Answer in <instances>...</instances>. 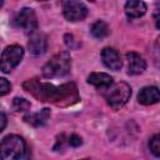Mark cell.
Wrapping results in <instances>:
<instances>
[{
  "label": "cell",
  "instance_id": "1",
  "mask_svg": "<svg viewBox=\"0 0 160 160\" xmlns=\"http://www.w3.org/2000/svg\"><path fill=\"white\" fill-rule=\"evenodd\" d=\"M1 160H30L31 152L26 141L19 135H8L0 146Z\"/></svg>",
  "mask_w": 160,
  "mask_h": 160
},
{
  "label": "cell",
  "instance_id": "2",
  "mask_svg": "<svg viewBox=\"0 0 160 160\" xmlns=\"http://www.w3.org/2000/svg\"><path fill=\"white\" fill-rule=\"evenodd\" d=\"M71 58L68 51H61L54 55L42 68V76L46 79L61 78L70 71Z\"/></svg>",
  "mask_w": 160,
  "mask_h": 160
},
{
  "label": "cell",
  "instance_id": "3",
  "mask_svg": "<svg viewBox=\"0 0 160 160\" xmlns=\"http://www.w3.org/2000/svg\"><path fill=\"white\" fill-rule=\"evenodd\" d=\"M131 96V88L126 82L112 84L109 89L104 91V98L110 108L114 110L121 109Z\"/></svg>",
  "mask_w": 160,
  "mask_h": 160
},
{
  "label": "cell",
  "instance_id": "4",
  "mask_svg": "<svg viewBox=\"0 0 160 160\" xmlns=\"http://www.w3.org/2000/svg\"><path fill=\"white\" fill-rule=\"evenodd\" d=\"M12 24L18 29H22L28 34H34L38 30V21H36V15L32 9L30 8H24L21 9L14 18Z\"/></svg>",
  "mask_w": 160,
  "mask_h": 160
},
{
  "label": "cell",
  "instance_id": "5",
  "mask_svg": "<svg viewBox=\"0 0 160 160\" xmlns=\"http://www.w3.org/2000/svg\"><path fill=\"white\" fill-rule=\"evenodd\" d=\"M24 56V49L20 45H10L5 48L1 54V70L2 72H10L15 66L19 65Z\"/></svg>",
  "mask_w": 160,
  "mask_h": 160
},
{
  "label": "cell",
  "instance_id": "6",
  "mask_svg": "<svg viewBox=\"0 0 160 160\" xmlns=\"http://www.w3.org/2000/svg\"><path fill=\"white\" fill-rule=\"evenodd\" d=\"M62 12L69 21H80L86 18L88 8L80 1H65L62 5Z\"/></svg>",
  "mask_w": 160,
  "mask_h": 160
},
{
  "label": "cell",
  "instance_id": "7",
  "mask_svg": "<svg viewBox=\"0 0 160 160\" xmlns=\"http://www.w3.org/2000/svg\"><path fill=\"white\" fill-rule=\"evenodd\" d=\"M100 58H101L102 64H104L106 68H109L110 70L118 71V70H120L121 66H122L121 58H120L119 52H118L114 48H104V49L101 50Z\"/></svg>",
  "mask_w": 160,
  "mask_h": 160
},
{
  "label": "cell",
  "instance_id": "8",
  "mask_svg": "<svg viewBox=\"0 0 160 160\" xmlns=\"http://www.w3.org/2000/svg\"><path fill=\"white\" fill-rule=\"evenodd\" d=\"M126 60H128V74L129 75H139L144 72V70L146 69L145 60L138 52H134V51L128 52Z\"/></svg>",
  "mask_w": 160,
  "mask_h": 160
},
{
  "label": "cell",
  "instance_id": "9",
  "mask_svg": "<svg viewBox=\"0 0 160 160\" xmlns=\"http://www.w3.org/2000/svg\"><path fill=\"white\" fill-rule=\"evenodd\" d=\"M138 101L142 105H152L160 101V89L156 86H144L138 94Z\"/></svg>",
  "mask_w": 160,
  "mask_h": 160
},
{
  "label": "cell",
  "instance_id": "10",
  "mask_svg": "<svg viewBox=\"0 0 160 160\" xmlns=\"http://www.w3.org/2000/svg\"><path fill=\"white\" fill-rule=\"evenodd\" d=\"M28 48L30 54L32 55H40L44 54L46 48H48V42H46V38L44 34H40L38 31H35L34 34L30 35L29 42H28Z\"/></svg>",
  "mask_w": 160,
  "mask_h": 160
},
{
  "label": "cell",
  "instance_id": "11",
  "mask_svg": "<svg viewBox=\"0 0 160 160\" xmlns=\"http://www.w3.org/2000/svg\"><path fill=\"white\" fill-rule=\"evenodd\" d=\"M88 82L94 85L99 90H104V91L114 84L112 78L109 74H105V72H91L88 76Z\"/></svg>",
  "mask_w": 160,
  "mask_h": 160
},
{
  "label": "cell",
  "instance_id": "12",
  "mask_svg": "<svg viewBox=\"0 0 160 160\" xmlns=\"http://www.w3.org/2000/svg\"><path fill=\"white\" fill-rule=\"evenodd\" d=\"M146 12V4L139 0H130L125 4V14L130 19H138Z\"/></svg>",
  "mask_w": 160,
  "mask_h": 160
},
{
  "label": "cell",
  "instance_id": "13",
  "mask_svg": "<svg viewBox=\"0 0 160 160\" xmlns=\"http://www.w3.org/2000/svg\"><path fill=\"white\" fill-rule=\"evenodd\" d=\"M49 118H50V110L45 108V109H42V110L38 111V112H34L31 115L25 116L24 119H25V121L28 124H30L32 126H42V125H45L48 122Z\"/></svg>",
  "mask_w": 160,
  "mask_h": 160
},
{
  "label": "cell",
  "instance_id": "14",
  "mask_svg": "<svg viewBox=\"0 0 160 160\" xmlns=\"http://www.w3.org/2000/svg\"><path fill=\"white\" fill-rule=\"evenodd\" d=\"M90 32H91V35H92L94 38L101 40V39H104V38H106V36L109 35L110 30H109V26H108V24H106L105 21L98 20V21H95V22L90 26Z\"/></svg>",
  "mask_w": 160,
  "mask_h": 160
},
{
  "label": "cell",
  "instance_id": "15",
  "mask_svg": "<svg viewBox=\"0 0 160 160\" xmlns=\"http://www.w3.org/2000/svg\"><path fill=\"white\" fill-rule=\"evenodd\" d=\"M12 109L15 111H26L30 109V102L24 98H15L12 100Z\"/></svg>",
  "mask_w": 160,
  "mask_h": 160
},
{
  "label": "cell",
  "instance_id": "16",
  "mask_svg": "<svg viewBox=\"0 0 160 160\" xmlns=\"http://www.w3.org/2000/svg\"><path fill=\"white\" fill-rule=\"evenodd\" d=\"M149 148H150V151L152 152V155L160 158V134H156L150 139Z\"/></svg>",
  "mask_w": 160,
  "mask_h": 160
},
{
  "label": "cell",
  "instance_id": "17",
  "mask_svg": "<svg viewBox=\"0 0 160 160\" xmlns=\"http://www.w3.org/2000/svg\"><path fill=\"white\" fill-rule=\"evenodd\" d=\"M10 89H11L10 82H9L6 79L1 78V79H0V95L4 96L5 94H8V92L10 91Z\"/></svg>",
  "mask_w": 160,
  "mask_h": 160
},
{
  "label": "cell",
  "instance_id": "18",
  "mask_svg": "<svg viewBox=\"0 0 160 160\" xmlns=\"http://www.w3.org/2000/svg\"><path fill=\"white\" fill-rule=\"evenodd\" d=\"M69 144H70V146L76 148V146H79V145H81V144H82V140H81V138H80L79 135L72 134V135L69 138Z\"/></svg>",
  "mask_w": 160,
  "mask_h": 160
},
{
  "label": "cell",
  "instance_id": "19",
  "mask_svg": "<svg viewBox=\"0 0 160 160\" xmlns=\"http://www.w3.org/2000/svg\"><path fill=\"white\" fill-rule=\"evenodd\" d=\"M154 21H155V25L156 28L160 30V8H158L155 11H154Z\"/></svg>",
  "mask_w": 160,
  "mask_h": 160
},
{
  "label": "cell",
  "instance_id": "20",
  "mask_svg": "<svg viewBox=\"0 0 160 160\" xmlns=\"http://www.w3.org/2000/svg\"><path fill=\"white\" fill-rule=\"evenodd\" d=\"M1 130H4L5 129V125H6V116H5V114L4 112H1Z\"/></svg>",
  "mask_w": 160,
  "mask_h": 160
},
{
  "label": "cell",
  "instance_id": "21",
  "mask_svg": "<svg viewBox=\"0 0 160 160\" xmlns=\"http://www.w3.org/2000/svg\"><path fill=\"white\" fill-rule=\"evenodd\" d=\"M82 160H89V159H82Z\"/></svg>",
  "mask_w": 160,
  "mask_h": 160
}]
</instances>
